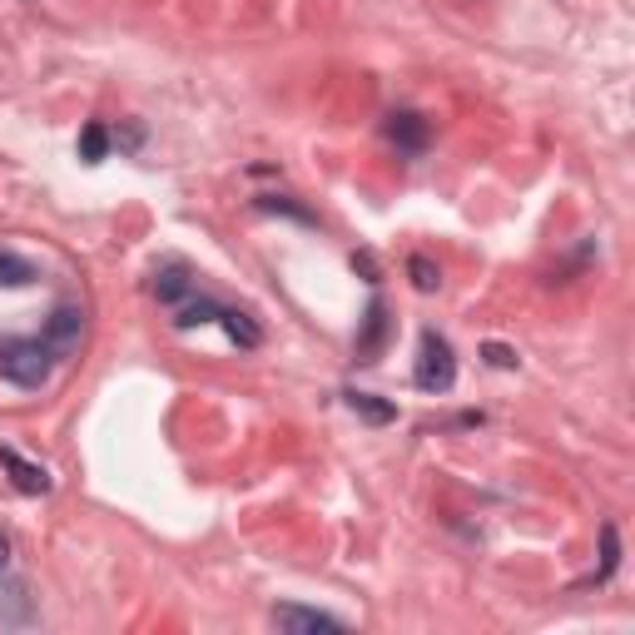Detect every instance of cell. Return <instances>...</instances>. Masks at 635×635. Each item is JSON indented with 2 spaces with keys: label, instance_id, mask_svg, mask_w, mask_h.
<instances>
[{
  "label": "cell",
  "instance_id": "cell-1",
  "mask_svg": "<svg viewBox=\"0 0 635 635\" xmlns=\"http://www.w3.org/2000/svg\"><path fill=\"white\" fill-rule=\"evenodd\" d=\"M60 357L46 347V337H6L0 343V377L16 387H46Z\"/></svg>",
  "mask_w": 635,
  "mask_h": 635
},
{
  "label": "cell",
  "instance_id": "cell-2",
  "mask_svg": "<svg viewBox=\"0 0 635 635\" xmlns=\"http://www.w3.org/2000/svg\"><path fill=\"white\" fill-rule=\"evenodd\" d=\"M412 383H417L422 393H452V383H457V353H452V343L442 333H422Z\"/></svg>",
  "mask_w": 635,
  "mask_h": 635
},
{
  "label": "cell",
  "instance_id": "cell-3",
  "mask_svg": "<svg viewBox=\"0 0 635 635\" xmlns=\"http://www.w3.org/2000/svg\"><path fill=\"white\" fill-rule=\"evenodd\" d=\"M273 631L283 635H318V631H343V621L327 616V611H313V606H273L269 611Z\"/></svg>",
  "mask_w": 635,
  "mask_h": 635
},
{
  "label": "cell",
  "instance_id": "cell-4",
  "mask_svg": "<svg viewBox=\"0 0 635 635\" xmlns=\"http://www.w3.org/2000/svg\"><path fill=\"white\" fill-rule=\"evenodd\" d=\"M80 337H84V313L75 309V303H60V309L50 313V323H46V347L56 357H70L80 347Z\"/></svg>",
  "mask_w": 635,
  "mask_h": 635
},
{
  "label": "cell",
  "instance_id": "cell-5",
  "mask_svg": "<svg viewBox=\"0 0 635 635\" xmlns=\"http://www.w3.org/2000/svg\"><path fill=\"white\" fill-rule=\"evenodd\" d=\"M0 467L10 472L16 492H26V496H46L50 492V472L40 467V462H26L16 447H0Z\"/></svg>",
  "mask_w": 635,
  "mask_h": 635
},
{
  "label": "cell",
  "instance_id": "cell-6",
  "mask_svg": "<svg viewBox=\"0 0 635 635\" xmlns=\"http://www.w3.org/2000/svg\"><path fill=\"white\" fill-rule=\"evenodd\" d=\"M387 140H393L402 154H422V150H427V140H432V130H427L422 114L397 110V114H387Z\"/></svg>",
  "mask_w": 635,
  "mask_h": 635
},
{
  "label": "cell",
  "instance_id": "cell-7",
  "mask_svg": "<svg viewBox=\"0 0 635 635\" xmlns=\"http://www.w3.org/2000/svg\"><path fill=\"white\" fill-rule=\"evenodd\" d=\"M189 293H194V279H189V263H164V269H154V299L159 303H184Z\"/></svg>",
  "mask_w": 635,
  "mask_h": 635
},
{
  "label": "cell",
  "instance_id": "cell-8",
  "mask_svg": "<svg viewBox=\"0 0 635 635\" xmlns=\"http://www.w3.org/2000/svg\"><path fill=\"white\" fill-rule=\"evenodd\" d=\"M383 337H387V309L373 299V303H367L363 337H357V363H377V353H383Z\"/></svg>",
  "mask_w": 635,
  "mask_h": 635
},
{
  "label": "cell",
  "instance_id": "cell-9",
  "mask_svg": "<svg viewBox=\"0 0 635 635\" xmlns=\"http://www.w3.org/2000/svg\"><path fill=\"white\" fill-rule=\"evenodd\" d=\"M30 616H36V606H30L26 581H6L0 586V626H26Z\"/></svg>",
  "mask_w": 635,
  "mask_h": 635
},
{
  "label": "cell",
  "instance_id": "cell-10",
  "mask_svg": "<svg viewBox=\"0 0 635 635\" xmlns=\"http://www.w3.org/2000/svg\"><path fill=\"white\" fill-rule=\"evenodd\" d=\"M219 323H224V333L234 337L239 347H259V343H263V327L253 323L249 313H239V309H219Z\"/></svg>",
  "mask_w": 635,
  "mask_h": 635
},
{
  "label": "cell",
  "instance_id": "cell-11",
  "mask_svg": "<svg viewBox=\"0 0 635 635\" xmlns=\"http://www.w3.org/2000/svg\"><path fill=\"white\" fill-rule=\"evenodd\" d=\"M0 283H6V289H26V283H36V263L20 259L16 249H0Z\"/></svg>",
  "mask_w": 635,
  "mask_h": 635
},
{
  "label": "cell",
  "instance_id": "cell-12",
  "mask_svg": "<svg viewBox=\"0 0 635 635\" xmlns=\"http://www.w3.org/2000/svg\"><path fill=\"white\" fill-rule=\"evenodd\" d=\"M347 407H353L357 417H367L373 427H383V422H393V417H397L393 402H383L377 393H347Z\"/></svg>",
  "mask_w": 635,
  "mask_h": 635
},
{
  "label": "cell",
  "instance_id": "cell-13",
  "mask_svg": "<svg viewBox=\"0 0 635 635\" xmlns=\"http://www.w3.org/2000/svg\"><path fill=\"white\" fill-rule=\"evenodd\" d=\"M104 154H110V130H104L100 120L84 124V130H80V159H84V164H100Z\"/></svg>",
  "mask_w": 635,
  "mask_h": 635
},
{
  "label": "cell",
  "instance_id": "cell-14",
  "mask_svg": "<svg viewBox=\"0 0 635 635\" xmlns=\"http://www.w3.org/2000/svg\"><path fill=\"white\" fill-rule=\"evenodd\" d=\"M179 327H199V323H219V303L214 299H184L179 303Z\"/></svg>",
  "mask_w": 635,
  "mask_h": 635
},
{
  "label": "cell",
  "instance_id": "cell-15",
  "mask_svg": "<svg viewBox=\"0 0 635 635\" xmlns=\"http://www.w3.org/2000/svg\"><path fill=\"white\" fill-rule=\"evenodd\" d=\"M407 273H412V289L417 293H437L442 289V269L432 259H422V253H412L407 259Z\"/></svg>",
  "mask_w": 635,
  "mask_h": 635
},
{
  "label": "cell",
  "instance_id": "cell-16",
  "mask_svg": "<svg viewBox=\"0 0 635 635\" xmlns=\"http://www.w3.org/2000/svg\"><path fill=\"white\" fill-rule=\"evenodd\" d=\"M616 566H621V536H616V526H601V571H596V581H606Z\"/></svg>",
  "mask_w": 635,
  "mask_h": 635
},
{
  "label": "cell",
  "instance_id": "cell-17",
  "mask_svg": "<svg viewBox=\"0 0 635 635\" xmlns=\"http://www.w3.org/2000/svg\"><path fill=\"white\" fill-rule=\"evenodd\" d=\"M259 209H263V214H289V219H299V224H313L309 209H299L293 199H279V194H263V199H259Z\"/></svg>",
  "mask_w": 635,
  "mask_h": 635
},
{
  "label": "cell",
  "instance_id": "cell-18",
  "mask_svg": "<svg viewBox=\"0 0 635 635\" xmlns=\"http://www.w3.org/2000/svg\"><path fill=\"white\" fill-rule=\"evenodd\" d=\"M482 357H486V363H492V367H502V373H512V367L522 363V357H516L506 343H486V347H482Z\"/></svg>",
  "mask_w": 635,
  "mask_h": 635
},
{
  "label": "cell",
  "instance_id": "cell-19",
  "mask_svg": "<svg viewBox=\"0 0 635 635\" xmlns=\"http://www.w3.org/2000/svg\"><path fill=\"white\" fill-rule=\"evenodd\" d=\"M6 566H10V542L0 536V571H6Z\"/></svg>",
  "mask_w": 635,
  "mask_h": 635
}]
</instances>
